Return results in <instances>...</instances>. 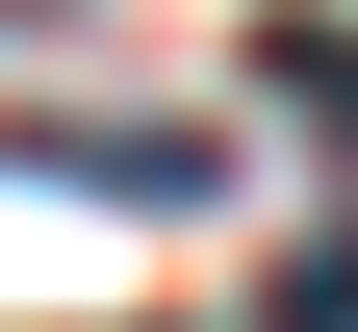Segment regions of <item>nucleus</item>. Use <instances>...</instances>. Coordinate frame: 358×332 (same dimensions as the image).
<instances>
[{
	"instance_id": "nucleus-1",
	"label": "nucleus",
	"mask_w": 358,
	"mask_h": 332,
	"mask_svg": "<svg viewBox=\"0 0 358 332\" xmlns=\"http://www.w3.org/2000/svg\"><path fill=\"white\" fill-rule=\"evenodd\" d=\"M77 205H231V128H26Z\"/></svg>"
},
{
	"instance_id": "nucleus-2",
	"label": "nucleus",
	"mask_w": 358,
	"mask_h": 332,
	"mask_svg": "<svg viewBox=\"0 0 358 332\" xmlns=\"http://www.w3.org/2000/svg\"><path fill=\"white\" fill-rule=\"evenodd\" d=\"M256 103H307V128H358V26H333V0H282V26H256Z\"/></svg>"
},
{
	"instance_id": "nucleus-3",
	"label": "nucleus",
	"mask_w": 358,
	"mask_h": 332,
	"mask_svg": "<svg viewBox=\"0 0 358 332\" xmlns=\"http://www.w3.org/2000/svg\"><path fill=\"white\" fill-rule=\"evenodd\" d=\"M256 332H358V230H307V256L256 281Z\"/></svg>"
}]
</instances>
